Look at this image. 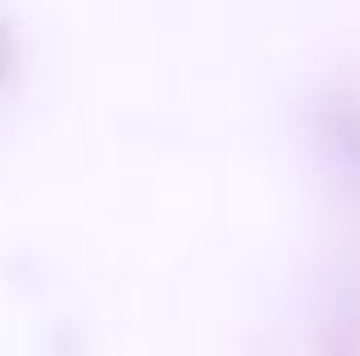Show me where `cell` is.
I'll return each instance as SVG.
<instances>
[{
    "label": "cell",
    "mask_w": 360,
    "mask_h": 356,
    "mask_svg": "<svg viewBox=\"0 0 360 356\" xmlns=\"http://www.w3.org/2000/svg\"><path fill=\"white\" fill-rule=\"evenodd\" d=\"M14 64H18V42H14V32H9V23L0 18V91L14 78Z\"/></svg>",
    "instance_id": "cell-2"
},
{
    "label": "cell",
    "mask_w": 360,
    "mask_h": 356,
    "mask_svg": "<svg viewBox=\"0 0 360 356\" xmlns=\"http://www.w3.org/2000/svg\"><path fill=\"white\" fill-rule=\"evenodd\" d=\"M324 146H328L338 170L360 174V115L352 106H338L333 101L324 110Z\"/></svg>",
    "instance_id": "cell-1"
}]
</instances>
